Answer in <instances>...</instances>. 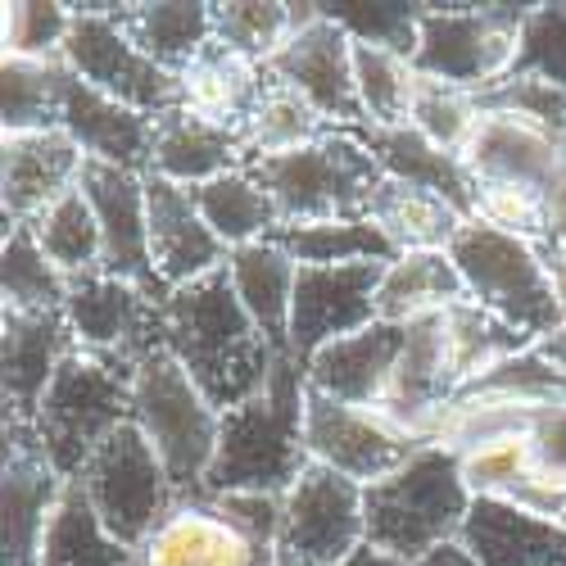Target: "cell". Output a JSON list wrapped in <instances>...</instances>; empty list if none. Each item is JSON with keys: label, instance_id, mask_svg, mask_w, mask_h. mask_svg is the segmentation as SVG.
<instances>
[{"label": "cell", "instance_id": "60d3db41", "mask_svg": "<svg viewBox=\"0 0 566 566\" xmlns=\"http://www.w3.org/2000/svg\"><path fill=\"white\" fill-rule=\"evenodd\" d=\"M354 77H358V101H363V127H403L417 91L412 60L381 51V45L354 41Z\"/></svg>", "mask_w": 566, "mask_h": 566}, {"label": "cell", "instance_id": "4fadbf2b", "mask_svg": "<svg viewBox=\"0 0 566 566\" xmlns=\"http://www.w3.org/2000/svg\"><path fill=\"white\" fill-rule=\"evenodd\" d=\"M64 322L77 349L118 358L127 367L164 349V300L109 272H86L69 281Z\"/></svg>", "mask_w": 566, "mask_h": 566}, {"label": "cell", "instance_id": "4dcf8cb0", "mask_svg": "<svg viewBox=\"0 0 566 566\" xmlns=\"http://www.w3.org/2000/svg\"><path fill=\"white\" fill-rule=\"evenodd\" d=\"M196 205H200V218L209 222V231L227 245V254L272 241L276 227H281L276 200L268 196L263 177L250 164L209 181V186H196Z\"/></svg>", "mask_w": 566, "mask_h": 566}, {"label": "cell", "instance_id": "b9f144b4", "mask_svg": "<svg viewBox=\"0 0 566 566\" xmlns=\"http://www.w3.org/2000/svg\"><path fill=\"white\" fill-rule=\"evenodd\" d=\"M60 82H64V64H32V60L0 64V114H6L0 123H6V136L60 127Z\"/></svg>", "mask_w": 566, "mask_h": 566}, {"label": "cell", "instance_id": "7a4b0ae2", "mask_svg": "<svg viewBox=\"0 0 566 566\" xmlns=\"http://www.w3.org/2000/svg\"><path fill=\"white\" fill-rule=\"evenodd\" d=\"M304 367L286 354L276 358L268 386L241 408L222 412V436L209 467L205 494H286L308 467L304 449Z\"/></svg>", "mask_w": 566, "mask_h": 566}, {"label": "cell", "instance_id": "7dc6e473", "mask_svg": "<svg viewBox=\"0 0 566 566\" xmlns=\"http://www.w3.org/2000/svg\"><path fill=\"white\" fill-rule=\"evenodd\" d=\"M421 10H427V6H354V0H340V6H322V14L332 19V23H340L354 41L381 45V51H395L403 60H412Z\"/></svg>", "mask_w": 566, "mask_h": 566}, {"label": "cell", "instance_id": "8d00e7d4", "mask_svg": "<svg viewBox=\"0 0 566 566\" xmlns=\"http://www.w3.org/2000/svg\"><path fill=\"white\" fill-rule=\"evenodd\" d=\"M308 19V6H281V0H231V6H213V41L235 51L250 64H272L286 41L300 32Z\"/></svg>", "mask_w": 566, "mask_h": 566}, {"label": "cell", "instance_id": "603a6c76", "mask_svg": "<svg viewBox=\"0 0 566 566\" xmlns=\"http://www.w3.org/2000/svg\"><path fill=\"white\" fill-rule=\"evenodd\" d=\"M458 544L476 566H566V526L507 499H471Z\"/></svg>", "mask_w": 566, "mask_h": 566}, {"label": "cell", "instance_id": "e575fe53", "mask_svg": "<svg viewBox=\"0 0 566 566\" xmlns=\"http://www.w3.org/2000/svg\"><path fill=\"white\" fill-rule=\"evenodd\" d=\"M367 218L386 231V241L399 254H412V250H449L453 235L462 231V222H471L449 200H440L431 191H417V186H403V181H390V177H386L381 191H376Z\"/></svg>", "mask_w": 566, "mask_h": 566}, {"label": "cell", "instance_id": "f35d334b", "mask_svg": "<svg viewBox=\"0 0 566 566\" xmlns=\"http://www.w3.org/2000/svg\"><path fill=\"white\" fill-rule=\"evenodd\" d=\"M32 235L36 245L45 250L69 281L73 276H86V272H101L105 263V235H101V218L91 209V200L82 196V186L69 196H60L51 209H45L36 222H32Z\"/></svg>", "mask_w": 566, "mask_h": 566}, {"label": "cell", "instance_id": "9a60e30c", "mask_svg": "<svg viewBox=\"0 0 566 566\" xmlns=\"http://www.w3.org/2000/svg\"><path fill=\"white\" fill-rule=\"evenodd\" d=\"M386 263H345V268H300L295 313H291V358L304 367L317 349L345 340L376 317Z\"/></svg>", "mask_w": 566, "mask_h": 566}, {"label": "cell", "instance_id": "484cf974", "mask_svg": "<svg viewBox=\"0 0 566 566\" xmlns=\"http://www.w3.org/2000/svg\"><path fill=\"white\" fill-rule=\"evenodd\" d=\"M0 336H6V412L32 421L45 390H51L55 371L77 349L64 313H19L6 308L0 317Z\"/></svg>", "mask_w": 566, "mask_h": 566}, {"label": "cell", "instance_id": "9f6ffc18", "mask_svg": "<svg viewBox=\"0 0 566 566\" xmlns=\"http://www.w3.org/2000/svg\"><path fill=\"white\" fill-rule=\"evenodd\" d=\"M562 526H566V522H562Z\"/></svg>", "mask_w": 566, "mask_h": 566}, {"label": "cell", "instance_id": "d6986e66", "mask_svg": "<svg viewBox=\"0 0 566 566\" xmlns=\"http://www.w3.org/2000/svg\"><path fill=\"white\" fill-rule=\"evenodd\" d=\"M136 566H276V548L254 544L213 507V499H181L164 526L136 548Z\"/></svg>", "mask_w": 566, "mask_h": 566}, {"label": "cell", "instance_id": "ac0fdd59", "mask_svg": "<svg viewBox=\"0 0 566 566\" xmlns=\"http://www.w3.org/2000/svg\"><path fill=\"white\" fill-rule=\"evenodd\" d=\"M60 127L77 140L86 164H109L127 172H150L155 155V118L140 114L105 91L86 86L77 73L64 69L60 82Z\"/></svg>", "mask_w": 566, "mask_h": 566}, {"label": "cell", "instance_id": "30bf717a", "mask_svg": "<svg viewBox=\"0 0 566 566\" xmlns=\"http://www.w3.org/2000/svg\"><path fill=\"white\" fill-rule=\"evenodd\" d=\"M64 69L150 118L181 105V77L159 69L132 41V32L123 28V6H73Z\"/></svg>", "mask_w": 566, "mask_h": 566}, {"label": "cell", "instance_id": "816d5d0a", "mask_svg": "<svg viewBox=\"0 0 566 566\" xmlns=\"http://www.w3.org/2000/svg\"><path fill=\"white\" fill-rule=\"evenodd\" d=\"M531 449L535 467L548 481L566 485V403H544L531 417Z\"/></svg>", "mask_w": 566, "mask_h": 566}, {"label": "cell", "instance_id": "52a82bcc", "mask_svg": "<svg viewBox=\"0 0 566 566\" xmlns=\"http://www.w3.org/2000/svg\"><path fill=\"white\" fill-rule=\"evenodd\" d=\"M281 222H326V218H367L386 172L354 132H326L317 146L250 164Z\"/></svg>", "mask_w": 566, "mask_h": 566}, {"label": "cell", "instance_id": "e0dca14e", "mask_svg": "<svg viewBox=\"0 0 566 566\" xmlns=\"http://www.w3.org/2000/svg\"><path fill=\"white\" fill-rule=\"evenodd\" d=\"M64 476L41 458V444L23 417L6 412V526H0V566H41L45 526L64 494Z\"/></svg>", "mask_w": 566, "mask_h": 566}, {"label": "cell", "instance_id": "277c9868", "mask_svg": "<svg viewBox=\"0 0 566 566\" xmlns=\"http://www.w3.org/2000/svg\"><path fill=\"white\" fill-rule=\"evenodd\" d=\"M132 371L118 358L73 349L55 371L41 408L32 412V436L41 458L51 462L64 481H77L96 449L132 421Z\"/></svg>", "mask_w": 566, "mask_h": 566}, {"label": "cell", "instance_id": "11a10c76", "mask_svg": "<svg viewBox=\"0 0 566 566\" xmlns=\"http://www.w3.org/2000/svg\"><path fill=\"white\" fill-rule=\"evenodd\" d=\"M557 172L566 177V136H562V146H557Z\"/></svg>", "mask_w": 566, "mask_h": 566}, {"label": "cell", "instance_id": "c3c4849f", "mask_svg": "<svg viewBox=\"0 0 566 566\" xmlns=\"http://www.w3.org/2000/svg\"><path fill=\"white\" fill-rule=\"evenodd\" d=\"M481 109H499V114L522 118L526 127L553 136L557 146H562V136H566V86H553L544 77L512 73L507 82H499L494 91H485Z\"/></svg>", "mask_w": 566, "mask_h": 566}, {"label": "cell", "instance_id": "ee69618b", "mask_svg": "<svg viewBox=\"0 0 566 566\" xmlns=\"http://www.w3.org/2000/svg\"><path fill=\"white\" fill-rule=\"evenodd\" d=\"M481 118V96H471L462 86L436 82L417 73V91H412V109H408V127L421 132L427 140H436L440 150L462 155L471 127Z\"/></svg>", "mask_w": 566, "mask_h": 566}, {"label": "cell", "instance_id": "44dd1931", "mask_svg": "<svg viewBox=\"0 0 566 566\" xmlns=\"http://www.w3.org/2000/svg\"><path fill=\"white\" fill-rule=\"evenodd\" d=\"M146 205H150V254L155 272L168 291L191 286L227 268V245L200 218L196 191L172 186L155 172H146Z\"/></svg>", "mask_w": 566, "mask_h": 566}, {"label": "cell", "instance_id": "f1b7e54d", "mask_svg": "<svg viewBox=\"0 0 566 566\" xmlns=\"http://www.w3.org/2000/svg\"><path fill=\"white\" fill-rule=\"evenodd\" d=\"M462 300H467V281L449 259V250H412L386 263L381 291H376V317L408 326L417 317L449 313Z\"/></svg>", "mask_w": 566, "mask_h": 566}, {"label": "cell", "instance_id": "db71d44e", "mask_svg": "<svg viewBox=\"0 0 566 566\" xmlns=\"http://www.w3.org/2000/svg\"><path fill=\"white\" fill-rule=\"evenodd\" d=\"M340 566H403V562H395V557H386L381 548H371V544H363L354 557H345Z\"/></svg>", "mask_w": 566, "mask_h": 566}, {"label": "cell", "instance_id": "ba28073f", "mask_svg": "<svg viewBox=\"0 0 566 566\" xmlns=\"http://www.w3.org/2000/svg\"><path fill=\"white\" fill-rule=\"evenodd\" d=\"M531 6H427L417 23L412 69L485 96L516 73V41H522Z\"/></svg>", "mask_w": 566, "mask_h": 566}, {"label": "cell", "instance_id": "9c48e42d", "mask_svg": "<svg viewBox=\"0 0 566 566\" xmlns=\"http://www.w3.org/2000/svg\"><path fill=\"white\" fill-rule=\"evenodd\" d=\"M77 481H82L91 507L101 512V522L109 526V535L123 539L127 548L146 544L164 526V516L181 503L155 444L140 436L132 421H123V427L96 449V458L86 462V471Z\"/></svg>", "mask_w": 566, "mask_h": 566}, {"label": "cell", "instance_id": "7402d4cb", "mask_svg": "<svg viewBox=\"0 0 566 566\" xmlns=\"http://www.w3.org/2000/svg\"><path fill=\"white\" fill-rule=\"evenodd\" d=\"M403 354V326L395 322H371L363 332L332 340L304 363L308 390L340 399L354 408H381L390 395V376Z\"/></svg>", "mask_w": 566, "mask_h": 566}, {"label": "cell", "instance_id": "ab89813d", "mask_svg": "<svg viewBox=\"0 0 566 566\" xmlns=\"http://www.w3.org/2000/svg\"><path fill=\"white\" fill-rule=\"evenodd\" d=\"M0 286H6V308H19V313H64V300H69V276L45 259L32 227L6 231Z\"/></svg>", "mask_w": 566, "mask_h": 566}, {"label": "cell", "instance_id": "f546056e", "mask_svg": "<svg viewBox=\"0 0 566 566\" xmlns=\"http://www.w3.org/2000/svg\"><path fill=\"white\" fill-rule=\"evenodd\" d=\"M263 86H268L263 64H250V60H241L235 51H227V45L213 41L209 51L181 73V109L241 132L250 109L263 96Z\"/></svg>", "mask_w": 566, "mask_h": 566}, {"label": "cell", "instance_id": "836d02e7", "mask_svg": "<svg viewBox=\"0 0 566 566\" xmlns=\"http://www.w3.org/2000/svg\"><path fill=\"white\" fill-rule=\"evenodd\" d=\"M41 566H136V548L114 539L101 512L91 507L82 481H69L51 526H45Z\"/></svg>", "mask_w": 566, "mask_h": 566}, {"label": "cell", "instance_id": "7c38bea8", "mask_svg": "<svg viewBox=\"0 0 566 566\" xmlns=\"http://www.w3.org/2000/svg\"><path fill=\"white\" fill-rule=\"evenodd\" d=\"M304 449L308 462H322L340 471V476L358 481L363 490L395 476V471L417 453L427 449L417 436H408L403 427L376 408H354L340 399H326L317 390H308L304 403Z\"/></svg>", "mask_w": 566, "mask_h": 566}, {"label": "cell", "instance_id": "d6a6232c", "mask_svg": "<svg viewBox=\"0 0 566 566\" xmlns=\"http://www.w3.org/2000/svg\"><path fill=\"white\" fill-rule=\"evenodd\" d=\"M272 241L300 268H345V263H395L399 250L371 218H326V222H281Z\"/></svg>", "mask_w": 566, "mask_h": 566}, {"label": "cell", "instance_id": "5bb4252c", "mask_svg": "<svg viewBox=\"0 0 566 566\" xmlns=\"http://www.w3.org/2000/svg\"><path fill=\"white\" fill-rule=\"evenodd\" d=\"M268 73L281 86H291L295 96H304L332 127L358 132L367 123L354 77V36L326 19L322 6H308V19L286 41V51L268 64Z\"/></svg>", "mask_w": 566, "mask_h": 566}, {"label": "cell", "instance_id": "ffe728a7", "mask_svg": "<svg viewBox=\"0 0 566 566\" xmlns=\"http://www.w3.org/2000/svg\"><path fill=\"white\" fill-rule=\"evenodd\" d=\"M6 155V231L32 227L60 196L77 191L86 155L64 127L14 132L0 140Z\"/></svg>", "mask_w": 566, "mask_h": 566}, {"label": "cell", "instance_id": "cb8c5ba5", "mask_svg": "<svg viewBox=\"0 0 566 566\" xmlns=\"http://www.w3.org/2000/svg\"><path fill=\"white\" fill-rule=\"evenodd\" d=\"M245 140L235 127L209 123L191 109H168L155 118V155H150V172L172 181V186H209L235 168H245Z\"/></svg>", "mask_w": 566, "mask_h": 566}, {"label": "cell", "instance_id": "4316f807", "mask_svg": "<svg viewBox=\"0 0 566 566\" xmlns=\"http://www.w3.org/2000/svg\"><path fill=\"white\" fill-rule=\"evenodd\" d=\"M354 136L376 155V164H381V172L390 181L417 186V191H431V196L449 200L462 218H471V209H476V181L467 177L458 155L440 150L436 140L412 132L408 123L403 127H358Z\"/></svg>", "mask_w": 566, "mask_h": 566}, {"label": "cell", "instance_id": "f907efd6", "mask_svg": "<svg viewBox=\"0 0 566 566\" xmlns=\"http://www.w3.org/2000/svg\"><path fill=\"white\" fill-rule=\"evenodd\" d=\"M205 499H213V507L227 516L235 531H245L254 544L276 548V531H281V494H254V490H241V494H205Z\"/></svg>", "mask_w": 566, "mask_h": 566}, {"label": "cell", "instance_id": "8992f818", "mask_svg": "<svg viewBox=\"0 0 566 566\" xmlns=\"http://www.w3.org/2000/svg\"><path fill=\"white\" fill-rule=\"evenodd\" d=\"M449 259L458 263V272L467 281V300H476L481 308L499 313L526 340H544L566 326V313L553 295L539 245L471 218L453 235Z\"/></svg>", "mask_w": 566, "mask_h": 566}, {"label": "cell", "instance_id": "d4e9b609", "mask_svg": "<svg viewBox=\"0 0 566 566\" xmlns=\"http://www.w3.org/2000/svg\"><path fill=\"white\" fill-rule=\"evenodd\" d=\"M458 159H462L471 181H516V186L548 191V186L562 177L557 172V140L526 127L522 118L499 114V109H481V118L471 127Z\"/></svg>", "mask_w": 566, "mask_h": 566}, {"label": "cell", "instance_id": "d590c367", "mask_svg": "<svg viewBox=\"0 0 566 566\" xmlns=\"http://www.w3.org/2000/svg\"><path fill=\"white\" fill-rule=\"evenodd\" d=\"M326 132H340V127H332L304 96H295L291 86H281L268 73V86L241 127V140H245V159L259 164V159H276V155L317 146Z\"/></svg>", "mask_w": 566, "mask_h": 566}, {"label": "cell", "instance_id": "74e56055", "mask_svg": "<svg viewBox=\"0 0 566 566\" xmlns=\"http://www.w3.org/2000/svg\"><path fill=\"white\" fill-rule=\"evenodd\" d=\"M444 345H449V363H453L458 386H467V381H476V376H485L490 367H499L503 358L522 354L535 340H526L516 326H507L499 313L481 308L476 300H462L444 313Z\"/></svg>", "mask_w": 566, "mask_h": 566}, {"label": "cell", "instance_id": "f6af8a7d", "mask_svg": "<svg viewBox=\"0 0 566 566\" xmlns=\"http://www.w3.org/2000/svg\"><path fill=\"white\" fill-rule=\"evenodd\" d=\"M471 218L522 235L531 245L548 241V191H535V186H516V181H476V209Z\"/></svg>", "mask_w": 566, "mask_h": 566}, {"label": "cell", "instance_id": "7bdbcfd3", "mask_svg": "<svg viewBox=\"0 0 566 566\" xmlns=\"http://www.w3.org/2000/svg\"><path fill=\"white\" fill-rule=\"evenodd\" d=\"M69 28H73V6H60V0H14V6H6V14H0L6 60L64 64Z\"/></svg>", "mask_w": 566, "mask_h": 566}, {"label": "cell", "instance_id": "5b68a950", "mask_svg": "<svg viewBox=\"0 0 566 566\" xmlns=\"http://www.w3.org/2000/svg\"><path fill=\"white\" fill-rule=\"evenodd\" d=\"M132 427L155 444L181 499L205 494L222 436V412L168 349H155L132 371Z\"/></svg>", "mask_w": 566, "mask_h": 566}, {"label": "cell", "instance_id": "681fc988", "mask_svg": "<svg viewBox=\"0 0 566 566\" xmlns=\"http://www.w3.org/2000/svg\"><path fill=\"white\" fill-rule=\"evenodd\" d=\"M516 73L566 86V6H531L516 41Z\"/></svg>", "mask_w": 566, "mask_h": 566}, {"label": "cell", "instance_id": "3957f363", "mask_svg": "<svg viewBox=\"0 0 566 566\" xmlns=\"http://www.w3.org/2000/svg\"><path fill=\"white\" fill-rule=\"evenodd\" d=\"M367 544L395 562H417L444 544H458L471 512L462 458L444 444L417 449L395 476L367 485Z\"/></svg>", "mask_w": 566, "mask_h": 566}, {"label": "cell", "instance_id": "6da1fadb", "mask_svg": "<svg viewBox=\"0 0 566 566\" xmlns=\"http://www.w3.org/2000/svg\"><path fill=\"white\" fill-rule=\"evenodd\" d=\"M164 349L186 367V376L209 395L218 412L241 408L254 399L276 367V354L245 304L235 300L227 268L177 286L164 300Z\"/></svg>", "mask_w": 566, "mask_h": 566}, {"label": "cell", "instance_id": "1f68e13d", "mask_svg": "<svg viewBox=\"0 0 566 566\" xmlns=\"http://www.w3.org/2000/svg\"><path fill=\"white\" fill-rule=\"evenodd\" d=\"M123 28L159 69L186 73L213 45V6H186V0H159V6H123Z\"/></svg>", "mask_w": 566, "mask_h": 566}, {"label": "cell", "instance_id": "8fae6325", "mask_svg": "<svg viewBox=\"0 0 566 566\" xmlns=\"http://www.w3.org/2000/svg\"><path fill=\"white\" fill-rule=\"evenodd\" d=\"M363 485L340 471L308 462L300 481L281 494L276 566H340L367 544Z\"/></svg>", "mask_w": 566, "mask_h": 566}, {"label": "cell", "instance_id": "2e32d148", "mask_svg": "<svg viewBox=\"0 0 566 566\" xmlns=\"http://www.w3.org/2000/svg\"><path fill=\"white\" fill-rule=\"evenodd\" d=\"M82 196L91 200L105 235V263L101 272L132 281V286L150 291L155 300H168V286L155 272L150 254V205H146V172H127L109 164H86L82 168Z\"/></svg>", "mask_w": 566, "mask_h": 566}, {"label": "cell", "instance_id": "83f0119b", "mask_svg": "<svg viewBox=\"0 0 566 566\" xmlns=\"http://www.w3.org/2000/svg\"><path fill=\"white\" fill-rule=\"evenodd\" d=\"M227 276H231L235 300L245 304V313L263 332V340L276 354H291V313H295L300 263L276 241H259V245L227 254Z\"/></svg>", "mask_w": 566, "mask_h": 566}, {"label": "cell", "instance_id": "f5cc1de1", "mask_svg": "<svg viewBox=\"0 0 566 566\" xmlns=\"http://www.w3.org/2000/svg\"><path fill=\"white\" fill-rule=\"evenodd\" d=\"M408 566H476V562H471V553H467L462 544H444V548L417 557V562H408Z\"/></svg>", "mask_w": 566, "mask_h": 566}, {"label": "cell", "instance_id": "bcb514c9", "mask_svg": "<svg viewBox=\"0 0 566 566\" xmlns=\"http://www.w3.org/2000/svg\"><path fill=\"white\" fill-rule=\"evenodd\" d=\"M458 458H462V481L471 499H512L539 471L531 436H507V440H494L485 449H471Z\"/></svg>", "mask_w": 566, "mask_h": 566}]
</instances>
